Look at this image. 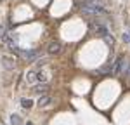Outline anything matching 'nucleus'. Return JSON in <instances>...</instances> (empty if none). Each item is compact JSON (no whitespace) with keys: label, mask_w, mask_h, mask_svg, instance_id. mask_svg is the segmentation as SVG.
Masks as SVG:
<instances>
[{"label":"nucleus","mask_w":130,"mask_h":125,"mask_svg":"<svg viewBox=\"0 0 130 125\" xmlns=\"http://www.w3.org/2000/svg\"><path fill=\"white\" fill-rule=\"evenodd\" d=\"M82 12L90 14V16H101V14H106L108 10H106V7H101V5H94V4H82Z\"/></svg>","instance_id":"f257e3e1"},{"label":"nucleus","mask_w":130,"mask_h":125,"mask_svg":"<svg viewBox=\"0 0 130 125\" xmlns=\"http://www.w3.org/2000/svg\"><path fill=\"white\" fill-rule=\"evenodd\" d=\"M12 49H16V52H19L21 56L24 59H28V61H38L40 59V51H37V49H31V51H19L18 47H12Z\"/></svg>","instance_id":"f03ea898"},{"label":"nucleus","mask_w":130,"mask_h":125,"mask_svg":"<svg viewBox=\"0 0 130 125\" xmlns=\"http://www.w3.org/2000/svg\"><path fill=\"white\" fill-rule=\"evenodd\" d=\"M125 66H127L125 56H118V57L115 59V63H113V75H120V73H123Z\"/></svg>","instance_id":"7ed1b4c3"},{"label":"nucleus","mask_w":130,"mask_h":125,"mask_svg":"<svg viewBox=\"0 0 130 125\" xmlns=\"http://www.w3.org/2000/svg\"><path fill=\"white\" fill-rule=\"evenodd\" d=\"M90 26H92V28L95 30V33H97V35H101L102 38L109 37V28H108V26H106L104 23H101V21H97V23H95V21H94V23H92Z\"/></svg>","instance_id":"20e7f679"},{"label":"nucleus","mask_w":130,"mask_h":125,"mask_svg":"<svg viewBox=\"0 0 130 125\" xmlns=\"http://www.w3.org/2000/svg\"><path fill=\"white\" fill-rule=\"evenodd\" d=\"M61 51H62L61 42H50L49 45H47V52H49V54H59Z\"/></svg>","instance_id":"39448f33"},{"label":"nucleus","mask_w":130,"mask_h":125,"mask_svg":"<svg viewBox=\"0 0 130 125\" xmlns=\"http://www.w3.org/2000/svg\"><path fill=\"white\" fill-rule=\"evenodd\" d=\"M50 103H52V99H50L49 96H42L40 99H38V103H37V104H38L40 108H43V106H49Z\"/></svg>","instance_id":"423d86ee"},{"label":"nucleus","mask_w":130,"mask_h":125,"mask_svg":"<svg viewBox=\"0 0 130 125\" xmlns=\"http://www.w3.org/2000/svg\"><path fill=\"white\" fill-rule=\"evenodd\" d=\"M45 90H47V85H45V83H38V85L33 87V92L35 94H43Z\"/></svg>","instance_id":"0eeeda50"},{"label":"nucleus","mask_w":130,"mask_h":125,"mask_svg":"<svg viewBox=\"0 0 130 125\" xmlns=\"http://www.w3.org/2000/svg\"><path fill=\"white\" fill-rule=\"evenodd\" d=\"M35 78L42 83V82H45V80H47V75H45L43 71H37V73H35Z\"/></svg>","instance_id":"6e6552de"},{"label":"nucleus","mask_w":130,"mask_h":125,"mask_svg":"<svg viewBox=\"0 0 130 125\" xmlns=\"http://www.w3.org/2000/svg\"><path fill=\"white\" fill-rule=\"evenodd\" d=\"M21 106L26 108V110H30L31 106H33V101L31 99H21Z\"/></svg>","instance_id":"1a4fd4ad"},{"label":"nucleus","mask_w":130,"mask_h":125,"mask_svg":"<svg viewBox=\"0 0 130 125\" xmlns=\"http://www.w3.org/2000/svg\"><path fill=\"white\" fill-rule=\"evenodd\" d=\"M10 123L12 125H21V118L18 115H12V116H10Z\"/></svg>","instance_id":"9d476101"},{"label":"nucleus","mask_w":130,"mask_h":125,"mask_svg":"<svg viewBox=\"0 0 130 125\" xmlns=\"http://www.w3.org/2000/svg\"><path fill=\"white\" fill-rule=\"evenodd\" d=\"M2 59H4V63H5V66H7V68H12V66H14V64H12V59H10V57H7V56H4Z\"/></svg>","instance_id":"9b49d317"},{"label":"nucleus","mask_w":130,"mask_h":125,"mask_svg":"<svg viewBox=\"0 0 130 125\" xmlns=\"http://www.w3.org/2000/svg\"><path fill=\"white\" fill-rule=\"evenodd\" d=\"M123 42H127V43H130V31H127V33H123Z\"/></svg>","instance_id":"f8f14e48"},{"label":"nucleus","mask_w":130,"mask_h":125,"mask_svg":"<svg viewBox=\"0 0 130 125\" xmlns=\"http://www.w3.org/2000/svg\"><path fill=\"white\" fill-rule=\"evenodd\" d=\"M123 73H125V76H130V63H127V66H125Z\"/></svg>","instance_id":"ddd939ff"},{"label":"nucleus","mask_w":130,"mask_h":125,"mask_svg":"<svg viewBox=\"0 0 130 125\" xmlns=\"http://www.w3.org/2000/svg\"><path fill=\"white\" fill-rule=\"evenodd\" d=\"M104 40H106V43H109V45H113V38H111V37H106Z\"/></svg>","instance_id":"4468645a"},{"label":"nucleus","mask_w":130,"mask_h":125,"mask_svg":"<svg viewBox=\"0 0 130 125\" xmlns=\"http://www.w3.org/2000/svg\"><path fill=\"white\" fill-rule=\"evenodd\" d=\"M26 125H33V123H31V122H28V123H26Z\"/></svg>","instance_id":"2eb2a0df"},{"label":"nucleus","mask_w":130,"mask_h":125,"mask_svg":"<svg viewBox=\"0 0 130 125\" xmlns=\"http://www.w3.org/2000/svg\"><path fill=\"white\" fill-rule=\"evenodd\" d=\"M0 33H2V26H0Z\"/></svg>","instance_id":"dca6fc26"},{"label":"nucleus","mask_w":130,"mask_h":125,"mask_svg":"<svg viewBox=\"0 0 130 125\" xmlns=\"http://www.w3.org/2000/svg\"><path fill=\"white\" fill-rule=\"evenodd\" d=\"M0 125H4V123H0Z\"/></svg>","instance_id":"f3484780"}]
</instances>
